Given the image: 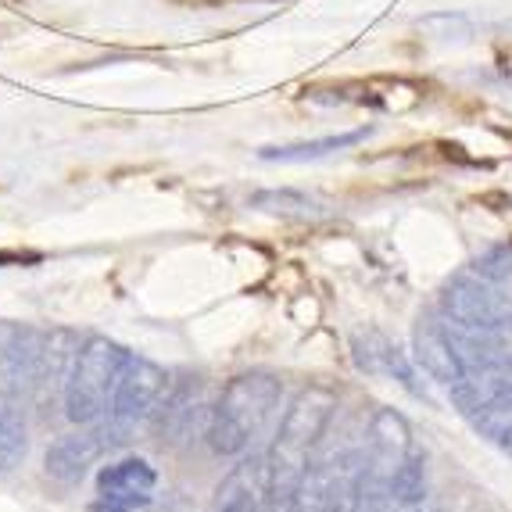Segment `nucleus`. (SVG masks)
<instances>
[{"label": "nucleus", "instance_id": "1", "mask_svg": "<svg viewBox=\"0 0 512 512\" xmlns=\"http://www.w3.org/2000/svg\"><path fill=\"white\" fill-rule=\"evenodd\" d=\"M337 412V394L326 384H308L298 394L283 416L276 441L269 448V495L276 498H294L305 470L316 459L319 444L326 437V427L333 423Z\"/></svg>", "mask_w": 512, "mask_h": 512}, {"label": "nucleus", "instance_id": "2", "mask_svg": "<svg viewBox=\"0 0 512 512\" xmlns=\"http://www.w3.org/2000/svg\"><path fill=\"white\" fill-rule=\"evenodd\" d=\"M283 384L273 373H240L208 409L205 441L215 455H244L280 412Z\"/></svg>", "mask_w": 512, "mask_h": 512}, {"label": "nucleus", "instance_id": "3", "mask_svg": "<svg viewBox=\"0 0 512 512\" xmlns=\"http://www.w3.org/2000/svg\"><path fill=\"white\" fill-rule=\"evenodd\" d=\"M444 319L466 330H512V251H491L462 269L441 294Z\"/></svg>", "mask_w": 512, "mask_h": 512}, {"label": "nucleus", "instance_id": "4", "mask_svg": "<svg viewBox=\"0 0 512 512\" xmlns=\"http://www.w3.org/2000/svg\"><path fill=\"white\" fill-rule=\"evenodd\" d=\"M129 362H133V355L122 344L108 341V337H90L79 348L76 369H72L65 398H61L65 402V416L76 427H90V423H101L108 416L115 387H119Z\"/></svg>", "mask_w": 512, "mask_h": 512}, {"label": "nucleus", "instance_id": "5", "mask_svg": "<svg viewBox=\"0 0 512 512\" xmlns=\"http://www.w3.org/2000/svg\"><path fill=\"white\" fill-rule=\"evenodd\" d=\"M362 448H330L305 470L294 495V512H348Z\"/></svg>", "mask_w": 512, "mask_h": 512}, {"label": "nucleus", "instance_id": "6", "mask_svg": "<svg viewBox=\"0 0 512 512\" xmlns=\"http://www.w3.org/2000/svg\"><path fill=\"white\" fill-rule=\"evenodd\" d=\"M165 394H169V373L162 366H154L151 359H133L115 387L108 423L119 430V437H126L129 430H137L158 412Z\"/></svg>", "mask_w": 512, "mask_h": 512}, {"label": "nucleus", "instance_id": "7", "mask_svg": "<svg viewBox=\"0 0 512 512\" xmlns=\"http://www.w3.org/2000/svg\"><path fill=\"white\" fill-rule=\"evenodd\" d=\"M115 441H122L119 430L111 427V423H104V419L101 423H90V427L72 430V434H61L58 441L47 448V455H43V470H47L51 480L72 487L94 470L97 459H101Z\"/></svg>", "mask_w": 512, "mask_h": 512}, {"label": "nucleus", "instance_id": "8", "mask_svg": "<svg viewBox=\"0 0 512 512\" xmlns=\"http://www.w3.org/2000/svg\"><path fill=\"white\" fill-rule=\"evenodd\" d=\"M158 487V470L147 459H129L108 462L97 473V502L94 512H144L154 498Z\"/></svg>", "mask_w": 512, "mask_h": 512}, {"label": "nucleus", "instance_id": "9", "mask_svg": "<svg viewBox=\"0 0 512 512\" xmlns=\"http://www.w3.org/2000/svg\"><path fill=\"white\" fill-rule=\"evenodd\" d=\"M409 452H412L409 419L394 409H376L366 427V437H362L359 473H369V477L391 484L394 470L409 459Z\"/></svg>", "mask_w": 512, "mask_h": 512}, {"label": "nucleus", "instance_id": "10", "mask_svg": "<svg viewBox=\"0 0 512 512\" xmlns=\"http://www.w3.org/2000/svg\"><path fill=\"white\" fill-rule=\"evenodd\" d=\"M40 359H43V341L33 330L0 326V402L33 394Z\"/></svg>", "mask_w": 512, "mask_h": 512}, {"label": "nucleus", "instance_id": "11", "mask_svg": "<svg viewBox=\"0 0 512 512\" xmlns=\"http://www.w3.org/2000/svg\"><path fill=\"white\" fill-rule=\"evenodd\" d=\"M412 344H416V362L434 376L437 384L452 387L466 376V362H462L459 348H455L452 323L423 316L416 323V333H412Z\"/></svg>", "mask_w": 512, "mask_h": 512}, {"label": "nucleus", "instance_id": "12", "mask_svg": "<svg viewBox=\"0 0 512 512\" xmlns=\"http://www.w3.org/2000/svg\"><path fill=\"white\" fill-rule=\"evenodd\" d=\"M452 391V402L462 416H477V412L491 409L498 402H509L512 398V359H491L484 366L470 369L459 384L448 387Z\"/></svg>", "mask_w": 512, "mask_h": 512}, {"label": "nucleus", "instance_id": "13", "mask_svg": "<svg viewBox=\"0 0 512 512\" xmlns=\"http://www.w3.org/2000/svg\"><path fill=\"white\" fill-rule=\"evenodd\" d=\"M265 495H269V459L251 455L233 466L230 477L219 484L212 512H262Z\"/></svg>", "mask_w": 512, "mask_h": 512}, {"label": "nucleus", "instance_id": "14", "mask_svg": "<svg viewBox=\"0 0 512 512\" xmlns=\"http://www.w3.org/2000/svg\"><path fill=\"white\" fill-rule=\"evenodd\" d=\"M79 359V344L72 341V333L58 330L43 341V359H40V373H36V387L33 394L40 402H51V398H65V387H69V376L76 369Z\"/></svg>", "mask_w": 512, "mask_h": 512}, {"label": "nucleus", "instance_id": "15", "mask_svg": "<svg viewBox=\"0 0 512 512\" xmlns=\"http://www.w3.org/2000/svg\"><path fill=\"white\" fill-rule=\"evenodd\" d=\"M201 391H205V384H201L197 376L194 380H183V384L169 387L165 402L158 405V430H162L169 441H180V437H187L190 430H194L197 416H201V409H205Z\"/></svg>", "mask_w": 512, "mask_h": 512}, {"label": "nucleus", "instance_id": "16", "mask_svg": "<svg viewBox=\"0 0 512 512\" xmlns=\"http://www.w3.org/2000/svg\"><path fill=\"white\" fill-rule=\"evenodd\" d=\"M355 362H359V369H366V373H387V376H394L398 384L409 387V391H419L409 359H405L387 337H380V333H366V337L355 341Z\"/></svg>", "mask_w": 512, "mask_h": 512}, {"label": "nucleus", "instance_id": "17", "mask_svg": "<svg viewBox=\"0 0 512 512\" xmlns=\"http://www.w3.org/2000/svg\"><path fill=\"white\" fill-rule=\"evenodd\" d=\"M391 498L402 505V509H416V505H423V498H427V459H423V452L412 448L409 459L394 470Z\"/></svg>", "mask_w": 512, "mask_h": 512}, {"label": "nucleus", "instance_id": "18", "mask_svg": "<svg viewBox=\"0 0 512 512\" xmlns=\"http://www.w3.org/2000/svg\"><path fill=\"white\" fill-rule=\"evenodd\" d=\"M29 437H26V419L15 409H0V473H11L18 462L26 459Z\"/></svg>", "mask_w": 512, "mask_h": 512}, {"label": "nucleus", "instance_id": "19", "mask_svg": "<svg viewBox=\"0 0 512 512\" xmlns=\"http://www.w3.org/2000/svg\"><path fill=\"white\" fill-rule=\"evenodd\" d=\"M348 512H402V505L391 498V484L376 480L369 473H355Z\"/></svg>", "mask_w": 512, "mask_h": 512}, {"label": "nucleus", "instance_id": "20", "mask_svg": "<svg viewBox=\"0 0 512 512\" xmlns=\"http://www.w3.org/2000/svg\"><path fill=\"white\" fill-rule=\"evenodd\" d=\"M473 427H477L491 444L512 452V398L509 402H498V405H491V409L477 412V416H473Z\"/></svg>", "mask_w": 512, "mask_h": 512}, {"label": "nucleus", "instance_id": "21", "mask_svg": "<svg viewBox=\"0 0 512 512\" xmlns=\"http://www.w3.org/2000/svg\"><path fill=\"white\" fill-rule=\"evenodd\" d=\"M355 140H362V133H344V137H330V140H316V144H298V147H269V151H262L265 158H308V154H326L333 151V147H348L355 144Z\"/></svg>", "mask_w": 512, "mask_h": 512}, {"label": "nucleus", "instance_id": "22", "mask_svg": "<svg viewBox=\"0 0 512 512\" xmlns=\"http://www.w3.org/2000/svg\"><path fill=\"white\" fill-rule=\"evenodd\" d=\"M22 265V262H40L36 251H0V265Z\"/></svg>", "mask_w": 512, "mask_h": 512}]
</instances>
